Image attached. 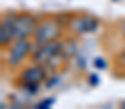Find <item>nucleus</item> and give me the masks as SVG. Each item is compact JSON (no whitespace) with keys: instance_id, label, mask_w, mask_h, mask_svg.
Returning <instances> with one entry per match:
<instances>
[{"instance_id":"nucleus-1","label":"nucleus","mask_w":125,"mask_h":109,"mask_svg":"<svg viewBox=\"0 0 125 109\" xmlns=\"http://www.w3.org/2000/svg\"><path fill=\"white\" fill-rule=\"evenodd\" d=\"M60 34H61V26L57 20H54V19L44 20L42 23L38 25V28L35 31V42L41 45L45 42L57 41Z\"/></svg>"},{"instance_id":"nucleus-2","label":"nucleus","mask_w":125,"mask_h":109,"mask_svg":"<svg viewBox=\"0 0 125 109\" xmlns=\"http://www.w3.org/2000/svg\"><path fill=\"white\" fill-rule=\"evenodd\" d=\"M36 28H38V23H36V19L32 15L22 13V15L15 16V20H13L15 39H25L28 35L35 34Z\"/></svg>"},{"instance_id":"nucleus-3","label":"nucleus","mask_w":125,"mask_h":109,"mask_svg":"<svg viewBox=\"0 0 125 109\" xmlns=\"http://www.w3.org/2000/svg\"><path fill=\"white\" fill-rule=\"evenodd\" d=\"M62 44L58 41H51V42H45L41 44L38 50H35L33 52V63L35 64H48L55 55H58L62 50Z\"/></svg>"},{"instance_id":"nucleus-4","label":"nucleus","mask_w":125,"mask_h":109,"mask_svg":"<svg viewBox=\"0 0 125 109\" xmlns=\"http://www.w3.org/2000/svg\"><path fill=\"white\" fill-rule=\"evenodd\" d=\"M31 50V42L25 38V39H16V44L10 48L9 57H7V64L9 66H18L29 52Z\"/></svg>"},{"instance_id":"nucleus-5","label":"nucleus","mask_w":125,"mask_h":109,"mask_svg":"<svg viewBox=\"0 0 125 109\" xmlns=\"http://www.w3.org/2000/svg\"><path fill=\"white\" fill-rule=\"evenodd\" d=\"M22 81L23 84H39L47 79V71L41 66H35L28 70H25L22 74Z\"/></svg>"},{"instance_id":"nucleus-6","label":"nucleus","mask_w":125,"mask_h":109,"mask_svg":"<svg viewBox=\"0 0 125 109\" xmlns=\"http://www.w3.org/2000/svg\"><path fill=\"white\" fill-rule=\"evenodd\" d=\"M97 28V20L92 16H80L76 18L71 23V29L77 34H84V32H92Z\"/></svg>"},{"instance_id":"nucleus-7","label":"nucleus","mask_w":125,"mask_h":109,"mask_svg":"<svg viewBox=\"0 0 125 109\" xmlns=\"http://www.w3.org/2000/svg\"><path fill=\"white\" fill-rule=\"evenodd\" d=\"M13 20H15V15H9L0 26V44L1 45H7L12 39H15L13 35Z\"/></svg>"},{"instance_id":"nucleus-8","label":"nucleus","mask_w":125,"mask_h":109,"mask_svg":"<svg viewBox=\"0 0 125 109\" xmlns=\"http://www.w3.org/2000/svg\"><path fill=\"white\" fill-rule=\"evenodd\" d=\"M94 67L99 69V70H105V69H106L105 60H103V58H96V60H94Z\"/></svg>"},{"instance_id":"nucleus-9","label":"nucleus","mask_w":125,"mask_h":109,"mask_svg":"<svg viewBox=\"0 0 125 109\" xmlns=\"http://www.w3.org/2000/svg\"><path fill=\"white\" fill-rule=\"evenodd\" d=\"M52 103H54V99H47V100H44V102L38 103L36 106H38V108H48V106H51Z\"/></svg>"},{"instance_id":"nucleus-10","label":"nucleus","mask_w":125,"mask_h":109,"mask_svg":"<svg viewBox=\"0 0 125 109\" xmlns=\"http://www.w3.org/2000/svg\"><path fill=\"white\" fill-rule=\"evenodd\" d=\"M90 81H92V84H96V83L99 81V79H97L96 76H90Z\"/></svg>"},{"instance_id":"nucleus-11","label":"nucleus","mask_w":125,"mask_h":109,"mask_svg":"<svg viewBox=\"0 0 125 109\" xmlns=\"http://www.w3.org/2000/svg\"><path fill=\"white\" fill-rule=\"evenodd\" d=\"M121 63H122V64H125V51L121 54Z\"/></svg>"},{"instance_id":"nucleus-12","label":"nucleus","mask_w":125,"mask_h":109,"mask_svg":"<svg viewBox=\"0 0 125 109\" xmlns=\"http://www.w3.org/2000/svg\"><path fill=\"white\" fill-rule=\"evenodd\" d=\"M121 29H122V32L125 35V20H122V23H121Z\"/></svg>"},{"instance_id":"nucleus-13","label":"nucleus","mask_w":125,"mask_h":109,"mask_svg":"<svg viewBox=\"0 0 125 109\" xmlns=\"http://www.w3.org/2000/svg\"><path fill=\"white\" fill-rule=\"evenodd\" d=\"M121 106H122V108H125V100L122 102V103H121Z\"/></svg>"}]
</instances>
